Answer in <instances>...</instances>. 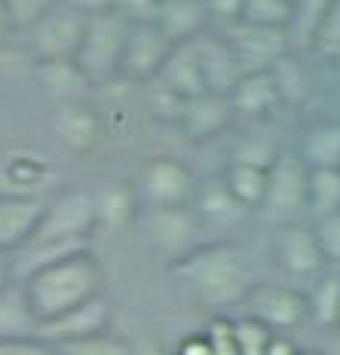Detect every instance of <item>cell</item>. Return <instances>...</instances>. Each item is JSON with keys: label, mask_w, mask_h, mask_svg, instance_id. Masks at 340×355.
<instances>
[{"label": "cell", "mask_w": 340, "mask_h": 355, "mask_svg": "<svg viewBox=\"0 0 340 355\" xmlns=\"http://www.w3.org/2000/svg\"><path fill=\"white\" fill-rule=\"evenodd\" d=\"M22 291L31 306L37 324L68 313L80 303L105 294V270L90 248L74 251L62 261L43 266L34 276L22 279Z\"/></svg>", "instance_id": "obj_1"}, {"label": "cell", "mask_w": 340, "mask_h": 355, "mask_svg": "<svg viewBox=\"0 0 340 355\" xmlns=\"http://www.w3.org/2000/svg\"><path fill=\"white\" fill-rule=\"evenodd\" d=\"M172 270L181 279V285L209 309L236 306L246 300L248 288L255 285L248 263L227 242L196 245L194 251L178 257Z\"/></svg>", "instance_id": "obj_2"}, {"label": "cell", "mask_w": 340, "mask_h": 355, "mask_svg": "<svg viewBox=\"0 0 340 355\" xmlns=\"http://www.w3.org/2000/svg\"><path fill=\"white\" fill-rule=\"evenodd\" d=\"M129 21L120 12H95L86 19L83 40L77 46V68L83 71V77L90 80V86H105L114 77H120V58H123V43Z\"/></svg>", "instance_id": "obj_3"}, {"label": "cell", "mask_w": 340, "mask_h": 355, "mask_svg": "<svg viewBox=\"0 0 340 355\" xmlns=\"http://www.w3.org/2000/svg\"><path fill=\"white\" fill-rule=\"evenodd\" d=\"M257 211L276 227L298 224L300 214H307V166L300 157L294 153L276 157V162L267 168V190Z\"/></svg>", "instance_id": "obj_4"}, {"label": "cell", "mask_w": 340, "mask_h": 355, "mask_svg": "<svg viewBox=\"0 0 340 355\" xmlns=\"http://www.w3.org/2000/svg\"><path fill=\"white\" fill-rule=\"evenodd\" d=\"M95 227H99L95 196L90 190H68L46 202L40 224L28 242H90Z\"/></svg>", "instance_id": "obj_5"}, {"label": "cell", "mask_w": 340, "mask_h": 355, "mask_svg": "<svg viewBox=\"0 0 340 355\" xmlns=\"http://www.w3.org/2000/svg\"><path fill=\"white\" fill-rule=\"evenodd\" d=\"M86 19L80 10L68 6L65 0H56L40 19L25 31L28 46L37 62H53V58H74L83 40Z\"/></svg>", "instance_id": "obj_6"}, {"label": "cell", "mask_w": 340, "mask_h": 355, "mask_svg": "<svg viewBox=\"0 0 340 355\" xmlns=\"http://www.w3.org/2000/svg\"><path fill=\"white\" fill-rule=\"evenodd\" d=\"M144 239L166 257L178 261L187 251L196 248L199 220L190 205H162V209H144L142 214Z\"/></svg>", "instance_id": "obj_7"}, {"label": "cell", "mask_w": 340, "mask_h": 355, "mask_svg": "<svg viewBox=\"0 0 340 355\" xmlns=\"http://www.w3.org/2000/svg\"><path fill=\"white\" fill-rule=\"evenodd\" d=\"M246 309L251 319L264 322L270 331H291L309 319L307 309V294L294 291L288 285H273V282H255L246 294Z\"/></svg>", "instance_id": "obj_8"}, {"label": "cell", "mask_w": 340, "mask_h": 355, "mask_svg": "<svg viewBox=\"0 0 340 355\" xmlns=\"http://www.w3.org/2000/svg\"><path fill=\"white\" fill-rule=\"evenodd\" d=\"M221 34L230 43L242 73L270 71V64L276 58L291 53V40H288V31H282V28H261V25H248V21H236Z\"/></svg>", "instance_id": "obj_9"}, {"label": "cell", "mask_w": 340, "mask_h": 355, "mask_svg": "<svg viewBox=\"0 0 340 355\" xmlns=\"http://www.w3.org/2000/svg\"><path fill=\"white\" fill-rule=\"evenodd\" d=\"M172 43L162 37V31L153 21H138L129 25L120 58V77L135 80V83H153L166 64Z\"/></svg>", "instance_id": "obj_10"}, {"label": "cell", "mask_w": 340, "mask_h": 355, "mask_svg": "<svg viewBox=\"0 0 340 355\" xmlns=\"http://www.w3.org/2000/svg\"><path fill=\"white\" fill-rule=\"evenodd\" d=\"M110 322H114V303L105 294L80 303V306L68 309V313L56 315V319L43 322L37 328V337L46 340L53 346L62 343H74V340H83L92 334H101V331H110Z\"/></svg>", "instance_id": "obj_11"}, {"label": "cell", "mask_w": 340, "mask_h": 355, "mask_svg": "<svg viewBox=\"0 0 340 355\" xmlns=\"http://www.w3.org/2000/svg\"><path fill=\"white\" fill-rule=\"evenodd\" d=\"M194 175L172 157H157L144 166L138 193L144 199V209H162V205H187L194 199Z\"/></svg>", "instance_id": "obj_12"}, {"label": "cell", "mask_w": 340, "mask_h": 355, "mask_svg": "<svg viewBox=\"0 0 340 355\" xmlns=\"http://www.w3.org/2000/svg\"><path fill=\"white\" fill-rule=\"evenodd\" d=\"M276 254L282 270L298 282H316L322 276L325 257L319 251V242H316L313 227L307 224H288L279 227V239H276Z\"/></svg>", "instance_id": "obj_13"}, {"label": "cell", "mask_w": 340, "mask_h": 355, "mask_svg": "<svg viewBox=\"0 0 340 355\" xmlns=\"http://www.w3.org/2000/svg\"><path fill=\"white\" fill-rule=\"evenodd\" d=\"M49 129H53L56 141L71 153H90L101 141V123L95 110L83 101H62L53 107L49 116Z\"/></svg>", "instance_id": "obj_14"}, {"label": "cell", "mask_w": 340, "mask_h": 355, "mask_svg": "<svg viewBox=\"0 0 340 355\" xmlns=\"http://www.w3.org/2000/svg\"><path fill=\"white\" fill-rule=\"evenodd\" d=\"M190 46H194V53H196L205 89H209V92H218V95L230 92L236 86V80L242 77V68H239V62H236L230 43L224 40V34L203 31L199 37L190 40Z\"/></svg>", "instance_id": "obj_15"}, {"label": "cell", "mask_w": 340, "mask_h": 355, "mask_svg": "<svg viewBox=\"0 0 340 355\" xmlns=\"http://www.w3.org/2000/svg\"><path fill=\"white\" fill-rule=\"evenodd\" d=\"M40 196H19V193H0V251L12 254L34 236L37 224L43 218Z\"/></svg>", "instance_id": "obj_16"}, {"label": "cell", "mask_w": 340, "mask_h": 355, "mask_svg": "<svg viewBox=\"0 0 340 355\" xmlns=\"http://www.w3.org/2000/svg\"><path fill=\"white\" fill-rule=\"evenodd\" d=\"M230 120H233L230 98H227V95H218V92H203V95H196V98L184 101L178 125L187 138L205 141V138L218 135L221 129H227Z\"/></svg>", "instance_id": "obj_17"}, {"label": "cell", "mask_w": 340, "mask_h": 355, "mask_svg": "<svg viewBox=\"0 0 340 355\" xmlns=\"http://www.w3.org/2000/svg\"><path fill=\"white\" fill-rule=\"evenodd\" d=\"M194 214L199 224L212 227V230H233L248 211L227 190L224 178H209V181L196 184L194 190Z\"/></svg>", "instance_id": "obj_18"}, {"label": "cell", "mask_w": 340, "mask_h": 355, "mask_svg": "<svg viewBox=\"0 0 340 355\" xmlns=\"http://www.w3.org/2000/svg\"><path fill=\"white\" fill-rule=\"evenodd\" d=\"M153 25L160 28L172 46H178V43H190L194 37L205 31L209 12H205L203 0H166L160 6V16Z\"/></svg>", "instance_id": "obj_19"}, {"label": "cell", "mask_w": 340, "mask_h": 355, "mask_svg": "<svg viewBox=\"0 0 340 355\" xmlns=\"http://www.w3.org/2000/svg\"><path fill=\"white\" fill-rule=\"evenodd\" d=\"M37 83H40L43 95L53 98L56 105L62 101H83L90 92V80L77 68L74 58H53V62H37Z\"/></svg>", "instance_id": "obj_20"}, {"label": "cell", "mask_w": 340, "mask_h": 355, "mask_svg": "<svg viewBox=\"0 0 340 355\" xmlns=\"http://www.w3.org/2000/svg\"><path fill=\"white\" fill-rule=\"evenodd\" d=\"M157 83L166 86L169 92L178 95V98H184V101L209 92V89H205V80H203V71H199L196 53H194L190 43H178V46H172V53H169L166 64H162Z\"/></svg>", "instance_id": "obj_21"}, {"label": "cell", "mask_w": 340, "mask_h": 355, "mask_svg": "<svg viewBox=\"0 0 340 355\" xmlns=\"http://www.w3.org/2000/svg\"><path fill=\"white\" fill-rule=\"evenodd\" d=\"M233 107V116H264L279 105V92L273 86L270 71H248L236 80V86L227 92Z\"/></svg>", "instance_id": "obj_22"}, {"label": "cell", "mask_w": 340, "mask_h": 355, "mask_svg": "<svg viewBox=\"0 0 340 355\" xmlns=\"http://www.w3.org/2000/svg\"><path fill=\"white\" fill-rule=\"evenodd\" d=\"M49 175V166L34 153H6L0 159V193L37 196L34 190Z\"/></svg>", "instance_id": "obj_23"}, {"label": "cell", "mask_w": 340, "mask_h": 355, "mask_svg": "<svg viewBox=\"0 0 340 355\" xmlns=\"http://www.w3.org/2000/svg\"><path fill=\"white\" fill-rule=\"evenodd\" d=\"M37 319L25 300L19 282L0 291V340H19V337H37Z\"/></svg>", "instance_id": "obj_24"}, {"label": "cell", "mask_w": 340, "mask_h": 355, "mask_svg": "<svg viewBox=\"0 0 340 355\" xmlns=\"http://www.w3.org/2000/svg\"><path fill=\"white\" fill-rule=\"evenodd\" d=\"M300 162L307 168H340V123H316L307 129Z\"/></svg>", "instance_id": "obj_25"}, {"label": "cell", "mask_w": 340, "mask_h": 355, "mask_svg": "<svg viewBox=\"0 0 340 355\" xmlns=\"http://www.w3.org/2000/svg\"><path fill=\"white\" fill-rule=\"evenodd\" d=\"M340 211V168H307V214L322 220Z\"/></svg>", "instance_id": "obj_26"}, {"label": "cell", "mask_w": 340, "mask_h": 355, "mask_svg": "<svg viewBox=\"0 0 340 355\" xmlns=\"http://www.w3.org/2000/svg\"><path fill=\"white\" fill-rule=\"evenodd\" d=\"M309 319L322 331H334L340 324V272H322L307 294Z\"/></svg>", "instance_id": "obj_27"}, {"label": "cell", "mask_w": 340, "mask_h": 355, "mask_svg": "<svg viewBox=\"0 0 340 355\" xmlns=\"http://www.w3.org/2000/svg\"><path fill=\"white\" fill-rule=\"evenodd\" d=\"M227 184V190L236 196V202L246 211L261 209L264 202V190H267V168L257 166H242V162H230L227 172L221 175Z\"/></svg>", "instance_id": "obj_28"}, {"label": "cell", "mask_w": 340, "mask_h": 355, "mask_svg": "<svg viewBox=\"0 0 340 355\" xmlns=\"http://www.w3.org/2000/svg\"><path fill=\"white\" fill-rule=\"evenodd\" d=\"M270 77L279 92V101H285V105H304L309 98L307 68L300 64V58L294 53H285L282 58H276V62L270 64Z\"/></svg>", "instance_id": "obj_29"}, {"label": "cell", "mask_w": 340, "mask_h": 355, "mask_svg": "<svg viewBox=\"0 0 340 355\" xmlns=\"http://www.w3.org/2000/svg\"><path fill=\"white\" fill-rule=\"evenodd\" d=\"M95 196V218H99V227H117L129 224L135 218V196L132 190L120 187V184H110V187H101Z\"/></svg>", "instance_id": "obj_30"}, {"label": "cell", "mask_w": 340, "mask_h": 355, "mask_svg": "<svg viewBox=\"0 0 340 355\" xmlns=\"http://www.w3.org/2000/svg\"><path fill=\"white\" fill-rule=\"evenodd\" d=\"M334 0H294L291 3V21H288V40H291V49H309L313 43V34L319 28V21L325 19V12L331 10Z\"/></svg>", "instance_id": "obj_31"}, {"label": "cell", "mask_w": 340, "mask_h": 355, "mask_svg": "<svg viewBox=\"0 0 340 355\" xmlns=\"http://www.w3.org/2000/svg\"><path fill=\"white\" fill-rule=\"evenodd\" d=\"M239 21L288 31V21H291V0H242V19Z\"/></svg>", "instance_id": "obj_32"}, {"label": "cell", "mask_w": 340, "mask_h": 355, "mask_svg": "<svg viewBox=\"0 0 340 355\" xmlns=\"http://www.w3.org/2000/svg\"><path fill=\"white\" fill-rule=\"evenodd\" d=\"M56 349L58 355H129L132 343H126L123 337L110 334V331H101V334L74 340V343H62Z\"/></svg>", "instance_id": "obj_33"}, {"label": "cell", "mask_w": 340, "mask_h": 355, "mask_svg": "<svg viewBox=\"0 0 340 355\" xmlns=\"http://www.w3.org/2000/svg\"><path fill=\"white\" fill-rule=\"evenodd\" d=\"M309 49L319 58H325V62H340V0H334L331 10L325 12V19L319 21V28L313 34Z\"/></svg>", "instance_id": "obj_34"}, {"label": "cell", "mask_w": 340, "mask_h": 355, "mask_svg": "<svg viewBox=\"0 0 340 355\" xmlns=\"http://www.w3.org/2000/svg\"><path fill=\"white\" fill-rule=\"evenodd\" d=\"M233 334L239 355H264L276 331H270L267 324L251 319V315H242V319H233Z\"/></svg>", "instance_id": "obj_35"}, {"label": "cell", "mask_w": 340, "mask_h": 355, "mask_svg": "<svg viewBox=\"0 0 340 355\" xmlns=\"http://www.w3.org/2000/svg\"><path fill=\"white\" fill-rule=\"evenodd\" d=\"M282 150H276V144L261 141V138H246L233 147V162H242V166H257V168H270L276 157Z\"/></svg>", "instance_id": "obj_36"}, {"label": "cell", "mask_w": 340, "mask_h": 355, "mask_svg": "<svg viewBox=\"0 0 340 355\" xmlns=\"http://www.w3.org/2000/svg\"><path fill=\"white\" fill-rule=\"evenodd\" d=\"M53 3L56 0H3L12 31H28Z\"/></svg>", "instance_id": "obj_37"}, {"label": "cell", "mask_w": 340, "mask_h": 355, "mask_svg": "<svg viewBox=\"0 0 340 355\" xmlns=\"http://www.w3.org/2000/svg\"><path fill=\"white\" fill-rule=\"evenodd\" d=\"M313 233H316V242H319V251L325 261L340 263V211L328 214L322 220H313Z\"/></svg>", "instance_id": "obj_38"}, {"label": "cell", "mask_w": 340, "mask_h": 355, "mask_svg": "<svg viewBox=\"0 0 340 355\" xmlns=\"http://www.w3.org/2000/svg\"><path fill=\"white\" fill-rule=\"evenodd\" d=\"M203 337H205V343H209L212 355H239V349H236V334H233V319H224V315L212 319Z\"/></svg>", "instance_id": "obj_39"}, {"label": "cell", "mask_w": 340, "mask_h": 355, "mask_svg": "<svg viewBox=\"0 0 340 355\" xmlns=\"http://www.w3.org/2000/svg\"><path fill=\"white\" fill-rule=\"evenodd\" d=\"M160 0H114V12L129 21V25H138V21H157L160 16Z\"/></svg>", "instance_id": "obj_40"}, {"label": "cell", "mask_w": 340, "mask_h": 355, "mask_svg": "<svg viewBox=\"0 0 340 355\" xmlns=\"http://www.w3.org/2000/svg\"><path fill=\"white\" fill-rule=\"evenodd\" d=\"M0 355H58V349L40 337H19L0 340Z\"/></svg>", "instance_id": "obj_41"}, {"label": "cell", "mask_w": 340, "mask_h": 355, "mask_svg": "<svg viewBox=\"0 0 340 355\" xmlns=\"http://www.w3.org/2000/svg\"><path fill=\"white\" fill-rule=\"evenodd\" d=\"M209 21H218L221 28H230L242 19V0H203Z\"/></svg>", "instance_id": "obj_42"}, {"label": "cell", "mask_w": 340, "mask_h": 355, "mask_svg": "<svg viewBox=\"0 0 340 355\" xmlns=\"http://www.w3.org/2000/svg\"><path fill=\"white\" fill-rule=\"evenodd\" d=\"M68 6L80 10L83 16H95V12H108L114 10V0H65Z\"/></svg>", "instance_id": "obj_43"}, {"label": "cell", "mask_w": 340, "mask_h": 355, "mask_svg": "<svg viewBox=\"0 0 340 355\" xmlns=\"http://www.w3.org/2000/svg\"><path fill=\"white\" fill-rule=\"evenodd\" d=\"M175 355H212V352H209V343H205V337L199 334V337H187V340H184Z\"/></svg>", "instance_id": "obj_44"}, {"label": "cell", "mask_w": 340, "mask_h": 355, "mask_svg": "<svg viewBox=\"0 0 340 355\" xmlns=\"http://www.w3.org/2000/svg\"><path fill=\"white\" fill-rule=\"evenodd\" d=\"M264 355H298V346H294L288 337H282V334H273V340H270V346H267V352Z\"/></svg>", "instance_id": "obj_45"}, {"label": "cell", "mask_w": 340, "mask_h": 355, "mask_svg": "<svg viewBox=\"0 0 340 355\" xmlns=\"http://www.w3.org/2000/svg\"><path fill=\"white\" fill-rule=\"evenodd\" d=\"M16 279H12V257L6 254V251H0V291L3 288H10Z\"/></svg>", "instance_id": "obj_46"}, {"label": "cell", "mask_w": 340, "mask_h": 355, "mask_svg": "<svg viewBox=\"0 0 340 355\" xmlns=\"http://www.w3.org/2000/svg\"><path fill=\"white\" fill-rule=\"evenodd\" d=\"M129 355H172V352L162 349V346H157V343H135Z\"/></svg>", "instance_id": "obj_47"}, {"label": "cell", "mask_w": 340, "mask_h": 355, "mask_svg": "<svg viewBox=\"0 0 340 355\" xmlns=\"http://www.w3.org/2000/svg\"><path fill=\"white\" fill-rule=\"evenodd\" d=\"M322 355H340V328L328 331V343H325Z\"/></svg>", "instance_id": "obj_48"}, {"label": "cell", "mask_w": 340, "mask_h": 355, "mask_svg": "<svg viewBox=\"0 0 340 355\" xmlns=\"http://www.w3.org/2000/svg\"><path fill=\"white\" fill-rule=\"evenodd\" d=\"M12 31V25H10V16H6V6H3V0H0V40H3L6 34Z\"/></svg>", "instance_id": "obj_49"}, {"label": "cell", "mask_w": 340, "mask_h": 355, "mask_svg": "<svg viewBox=\"0 0 340 355\" xmlns=\"http://www.w3.org/2000/svg\"><path fill=\"white\" fill-rule=\"evenodd\" d=\"M298 355H322V352H300V349H298Z\"/></svg>", "instance_id": "obj_50"}, {"label": "cell", "mask_w": 340, "mask_h": 355, "mask_svg": "<svg viewBox=\"0 0 340 355\" xmlns=\"http://www.w3.org/2000/svg\"><path fill=\"white\" fill-rule=\"evenodd\" d=\"M160 3H166V0H160Z\"/></svg>", "instance_id": "obj_51"}, {"label": "cell", "mask_w": 340, "mask_h": 355, "mask_svg": "<svg viewBox=\"0 0 340 355\" xmlns=\"http://www.w3.org/2000/svg\"><path fill=\"white\" fill-rule=\"evenodd\" d=\"M291 3H294V0H291Z\"/></svg>", "instance_id": "obj_52"}, {"label": "cell", "mask_w": 340, "mask_h": 355, "mask_svg": "<svg viewBox=\"0 0 340 355\" xmlns=\"http://www.w3.org/2000/svg\"><path fill=\"white\" fill-rule=\"evenodd\" d=\"M337 328H340V324H337Z\"/></svg>", "instance_id": "obj_53"}]
</instances>
